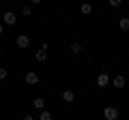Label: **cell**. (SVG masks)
<instances>
[{
  "label": "cell",
  "instance_id": "cell-9",
  "mask_svg": "<svg viewBox=\"0 0 129 120\" xmlns=\"http://www.w3.org/2000/svg\"><path fill=\"white\" fill-rule=\"evenodd\" d=\"M35 60H37V62H45V60H47V51L39 49L37 54H35Z\"/></svg>",
  "mask_w": 129,
  "mask_h": 120
},
{
  "label": "cell",
  "instance_id": "cell-8",
  "mask_svg": "<svg viewBox=\"0 0 129 120\" xmlns=\"http://www.w3.org/2000/svg\"><path fill=\"white\" fill-rule=\"evenodd\" d=\"M73 99H75L73 90H64V92H62V101H64V103H71Z\"/></svg>",
  "mask_w": 129,
  "mask_h": 120
},
{
  "label": "cell",
  "instance_id": "cell-19",
  "mask_svg": "<svg viewBox=\"0 0 129 120\" xmlns=\"http://www.w3.org/2000/svg\"><path fill=\"white\" fill-rule=\"evenodd\" d=\"M2 32H5V26H2V24H0V34H2Z\"/></svg>",
  "mask_w": 129,
  "mask_h": 120
},
{
  "label": "cell",
  "instance_id": "cell-3",
  "mask_svg": "<svg viewBox=\"0 0 129 120\" xmlns=\"http://www.w3.org/2000/svg\"><path fill=\"white\" fill-rule=\"evenodd\" d=\"M2 22H5L7 26H13V24L17 22V17H15L13 11H5V15H2Z\"/></svg>",
  "mask_w": 129,
  "mask_h": 120
},
{
  "label": "cell",
  "instance_id": "cell-18",
  "mask_svg": "<svg viewBox=\"0 0 129 120\" xmlns=\"http://www.w3.org/2000/svg\"><path fill=\"white\" fill-rule=\"evenodd\" d=\"M30 2H32V5H39V2H41V0H30Z\"/></svg>",
  "mask_w": 129,
  "mask_h": 120
},
{
  "label": "cell",
  "instance_id": "cell-6",
  "mask_svg": "<svg viewBox=\"0 0 129 120\" xmlns=\"http://www.w3.org/2000/svg\"><path fill=\"white\" fill-rule=\"evenodd\" d=\"M26 84H30V86H35V84H39V75L37 73H26Z\"/></svg>",
  "mask_w": 129,
  "mask_h": 120
},
{
  "label": "cell",
  "instance_id": "cell-7",
  "mask_svg": "<svg viewBox=\"0 0 129 120\" xmlns=\"http://www.w3.org/2000/svg\"><path fill=\"white\" fill-rule=\"evenodd\" d=\"M32 107H35V109H39V111H43V107H45V101H43L41 97H37L35 101H32Z\"/></svg>",
  "mask_w": 129,
  "mask_h": 120
},
{
  "label": "cell",
  "instance_id": "cell-11",
  "mask_svg": "<svg viewBox=\"0 0 129 120\" xmlns=\"http://www.w3.org/2000/svg\"><path fill=\"white\" fill-rule=\"evenodd\" d=\"M80 11H82V15H88V13H92V5H90V2H84V5L80 7Z\"/></svg>",
  "mask_w": 129,
  "mask_h": 120
},
{
  "label": "cell",
  "instance_id": "cell-20",
  "mask_svg": "<svg viewBox=\"0 0 129 120\" xmlns=\"http://www.w3.org/2000/svg\"><path fill=\"white\" fill-rule=\"evenodd\" d=\"M0 51H2V45H0Z\"/></svg>",
  "mask_w": 129,
  "mask_h": 120
},
{
  "label": "cell",
  "instance_id": "cell-16",
  "mask_svg": "<svg viewBox=\"0 0 129 120\" xmlns=\"http://www.w3.org/2000/svg\"><path fill=\"white\" fill-rule=\"evenodd\" d=\"M108 2H110V7H120L123 5V0H108Z\"/></svg>",
  "mask_w": 129,
  "mask_h": 120
},
{
  "label": "cell",
  "instance_id": "cell-13",
  "mask_svg": "<svg viewBox=\"0 0 129 120\" xmlns=\"http://www.w3.org/2000/svg\"><path fill=\"white\" fill-rule=\"evenodd\" d=\"M39 120H52V114H50V111H45V109H43L41 114H39Z\"/></svg>",
  "mask_w": 129,
  "mask_h": 120
},
{
  "label": "cell",
  "instance_id": "cell-10",
  "mask_svg": "<svg viewBox=\"0 0 129 120\" xmlns=\"http://www.w3.org/2000/svg\"><path fill=\"white\" fill-rule=\"evenodd\" d=\"M118 28L127 32V30H129V17H120V19H118Z\"/></svg>",
  "mask_w": 129,
  "mask_h": 120
},
{
  "label": "cell",
  "instance_id": "cell-17",
  "mask_svg": "<svg viewBox=\"0 0 129 120\" xmlns=\"http://www.w3.org/2000/svg\"><path fill=\"white\" fill-rule=\"evenodd\" d=\"M22 120H35V118H32V116H30V114H28V116H24V118H22Z\"/></svg>",
  "mask_w": 129,
  "mask_h": 120
},
{
  "label": "cell",
  "instance_id": "cell-5",
  "mask_svg": "<svg viewBox=\"0 0 129 120\" xmlns=\"http://www.w3.org/2000/svg\"><path fill=\"white\" fill-rule=\"evenodd\" d=\"M112 86L114 88H125V75H116V77L112 79Z\"/></svg>",
  "mask_w": 129,
  "mask_h": 120
},
{
  "label": "cell",
  "instance_id": "cell-12",
  "mask_svg": "<svg viewBox=\"0 0 129 120\" xmlns=\"http://www.w3.org/2000/svg\"><path fill=\"white\" fill-rule=\"evenodd\" d=\"M71 51H73V54H80V51H82V43L73 41V43H71Z\"/></svg>",
  "mask_w": 129,
  "mask_h": 120
},
{
  "label": "cell",
  "instance_id": "cell-15",
  "mask_svg": "<svg viewBox=\"0 0 129 120\" xmlns=\"http://www.w3.org/2000/svg\"><path fill=\"white\" fill-rule=\"evenodd\" d=\"M7 75H9V71H7V69H5V67H0V79H5V77H7Z\"/></svg>",
  "mask_w": 129,
  "mask_h": 120
},
{
  "label": "cell",
  "instance_id": "cell-2",
  "mask_svg": "<svg viewBox=\"0 0 129 120\" xmlns=\"http://www.w3.org/2000/svg\"><path fill=\"white\" fill-rule=\"evenodd\" d=\"M15 43H17V47H22V49H26V47L30 45V37H28V34H17V39H15Z\"/></svg>",
  "mask_w": 129,
  "mask_h": 120
},
{
  "label": "cell",
  "instance_id": "cell-1",
  "mask_svg": "<svg viewBox=\"0 0 129 120\" xmlns=\"http://www.w3.org/2000/svg\"><path fill=\"white\" fill-rule=\"evenodd\" d=\"M103 116H106L108 120H118L120 111H118V107H112V105H108L106 109H103Z\"/></svg>",
  "mask_w": 129,
  "mask_h": 120
},
{
  "label": "cell",
  "instance_id": "cell-4",
  "mask_svg": "<svg viewBox=\"0 0 129 120\" xmlns=\"http://www.w3.org/2000/svg\"><path fill=\"white\" fill-rule=\"evenodd\" d=\"M108 84H110V77H108V73H99V75H97V86H99V88H106Z\"/></svg>",
  "mask_w": 129,
  "mask_h": 120
},
{
  "label": "cell",
  "instance_id": "cell-14",
  "mask_svg": "<svg viewBox=\"0 0 129 120\" xmlns=\"http://www.w3.org/2000/svg\"><path fill=\"white\" fill-rule=\"evenodd\" d=\"M30 13H32V9H30V7H22V15H24V17H28Z\"/></svg>",
  "mask_w": 129,
  "mask_h": 120
}]
</instances>
